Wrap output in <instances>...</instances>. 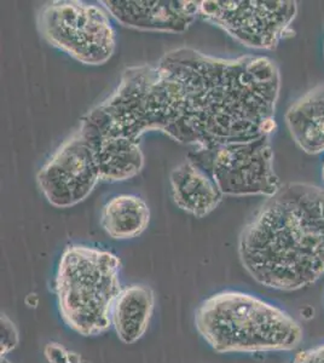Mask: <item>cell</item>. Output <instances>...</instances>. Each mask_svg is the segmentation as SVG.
<instances>
[{"mask_svg":"<svg viewBox=\"0 0 324 363\" xmlns=\"http://www.w3.org/2000/svg\"><path fill=\"white\" fill-rule=\"evenodd\" d=\"M279 90L270 58L224 60L179 48L156 65L123 70L114 92L82 116L79 131L133 142L161 131L201 149L248 142L275 133Z\"/></svg>","mask_w":324,"mask_h":363,"instance_id":"1","label":"cell"},{"mask_svg":"<svg viewBox=\"0 0 324 363\" xmlns=\"http://www.w3.org/2000/svg\"><path fill=\"white\" fill-rule=\"evenodd\" d=\"M243 268L260 285L296 291L324 277V189L282 184L238 240Z\"/></svg>","mask_w":324,"mask_h":363,"instance_id":"2","label":"cell"},{"mask_svg":"<svg viewBox=\"0 0 324 363\" xmlns=\"http://www.w3.org/2000/svg\"><path fill=\"white\" fill-rule=\"evenodd\" d=\"M195 326L219 354L293 351L303 340V328L291 315L238 291L219 292L202 301Z\"/></svg>","mask_w":324,"mask_h":363,"instance_id":"3","label":"cell"},{"mask_svg":"<svg viewBox=\"0 0 324 363\" xmlns=\"http://www.w3.org/2000/svg\"><path fill=\"white\" fill-rule=\"evenodd\" d=\"M121 260L111 252L84 245L67 246L55 277V294L62 320L82 337L104 333L123 291Z\"/></svg>","mask_w":324,"mask_h":363,"instance_id":"4","label":"cell"},{"mask_svg":"<svg viewBox=\"0 0 324 363\" xmlns=\"http://www.w3.org/2000/svg\"><path fill=\"white\" fill-rule=\"evenodd\" d=\"M38 27L51 45L87 66L107 63L116 37L107 10L84 1H52L41 9Z\"/></svg>","mask_w":324,"mask_h":363,"instance_id":"5","label":"cell"},{"mask_svg":"<svg viewBox=\"0 0 324 363\" xmlns=\"http://www.w3.org/2000/svg\"><path fill=\"white\" fill-rule=\"evenodd\" d=\"M270 138L262 137L210 149L195 148L188 157L217 183L224 195L271 198L282 183L274 169Z\"/></svg>","mask_w":324,"mask_h":363,"instance_id":"6","label":"cell"},{"mask_svg":"<svg viewBox=\"0 0 324 363\" xmlns=\"http://www.w3.org/2000/svg\"><path fill=\"white\" fill-rule=\"evenodd\" d=\"M296 13L298 5L293 0H203L199 15L243 45L275 50Z\"/></svg>","mask_w":324,"mask_h":363,"instance_id":"7","label":"cell"},{"mask_svg":"<svg viewBox=\"0 0 324 363\" xmlns=\"http://www.w3.org/2000/svg\"><path fill=\"white\" fill-rule=\"evenodd\" d=\"M37 179L41 193L52 206L78 205L102 181L94 147L77 131L41 167Z\"/></svg>","mask_w":324,"mask_h":363,"instance_id":"8","label":"cell"},{"mask_svg":"<svg viewBox=\"0 0 324 363\" xmlns=\"http://www.w3.org/2000/svg\"><path fill=\"white\" fill-rule=\"evenodd\" d=\"M101 4L116 21L130 28L183 33L200 13L195 0H103Z\"/></svg>","mask_w":324,"mask_h":363,"instance_id":"9","label":"cell"},{"mask_svg":"<svg viewBox=\"0 0 324 363\" xmlns=\"http://www.w3.org/2000/svg\"><path fill=\"white\" fill-rule=\"evenodd\" d=\"M169 184L177 206L197 218L210 215L224 198L217 183L189 157L172 169Z\"/></svg>","mask_w":324,"mask_h":363,"instance_id":"10","label":"cell"},{"mask_svg":"<svg viewBox=\"0 0 324 363\" xmlns=\"http://www.w3.org/2000/svg\"><path fill=\"white\" fill-rule=\"evenodd\" d=\"M155 309V294L149 286L123 289L111 311V326L123 344H135L148 330Z\"/></svg>","mask_w":324,"mask_h":363,"instance_id":"11","label":"cell"},{"mask_svg":"<svg viewBox=\"0 0 324 363\" xmlns=\"http://www.w3.org/2000/svg\"><path fill=\"white\" fill-rule=\"evenodd\" d=\"M286 123L304 152H324V84L306 92L288 109Z\"/></svg>","mask_w":324,"mask_h":363,"instance_id":"12","label":"cell"},{"mask_svg":"<svg viewBox=\"0 0 324 363\" xmlns=\"http://www.w3.org/2000/svg\"><path fill=\"white\" fill-rule=\"evenodd\" d=\"M82 136L87 138L94 147L102 181H126L135 177L143 169L144 157L140 142L120 137L96 138L85 135Z\"/></svg>","mask_w":324,"mask_h":363,"instance_id":"13","label":"cell"},{"mask_svg":"<svg viewBox=\"0 0 324 363\" xmlns=\"http://www.w3.org/2000/svg\"><path fill=\"white\" fill-rule=\"evenodd\" d=\"M150 222V210L135 195L111 198L101 213V225L111 239L131 240L142 235Z\"/></svg>","mask_w":324,"mask_h":363,"instance_id":"14","label":"cell"},{"mask_svg":"<svg viewBox=\"0 0 324 363\" xmlns=\"http://www.w3.org/2000/svg\"><path fill=\"white\" fill-rule=\"evenodd\" d=\"M1 340H0V354L1 357H5L9 352L15 349L20 342V335L15 323L5 314H1Z\"/></svg>","mask_w":324,"mask_h":363,"instance_id":"15","label":"cell"},{"mask_svg":"<svg viewBox=\"0 0 324 363\" xmlns=\"http://www.w3.org/2000/svg\"><path fill=\"white\" fill-rule=\"evenodd\" d=\"M44 355L49 363H75L73 361V352H69L66 347H62L57 342H50L45 347Z\"/></svg>","mask_w":324,"mask_h":363,"instance_id":"16","label":"cell"},{"mask_svg":"<svg viewBox=\"0 0 324 363\" xmlns=\"http://www.w3.org/2000/svg\"><path fill=\"white\" fill-rule=\"evenodd\" d=\"M291 363H324V345L301 351Z\"/></svg>","mask_w":324,"mask_h":363,"instance_id":"17","label":"cell"},{"mask_svg":"<svg viewBox=\"0 0 324 363\" xmlns=\"http://www.w3.org/2000/svg\"><path fill=\"white\" fill-rule=\"evenodd\" d=\"M0 363H10L8 359H5V357H1V362Z\"/></svg>","mask_w":324,"mask_h":363,"instance_id":"18","label":"cell"},{"mask_svg":"<svg viewBox=\"0 0 324 363\" xmlns=\"http://www.w3.org/2000/svg\"><path fill=\"white\" fill-rule=\"evenodd\" d=\"M322 178H323V181H324V162H323V166H322Z\"/></svg>","mask_w":324,"mask_h":363,"instance_id":"19","label":"cell"}]
</instances>
